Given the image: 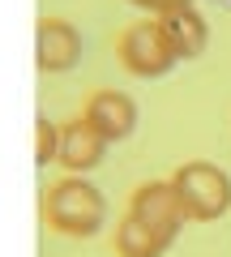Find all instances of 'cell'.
Here are the masks:
<instances>
[{
    "label": "cell",
    "mask_w": 231,
    "mask_h": 257,
    "mask_svg": "<svg viewBox=\"0 0 231 257\" xmlns=\"http://www.w3.org/2000/svg\"><path fill=\"white\" fill-rule=\"evenodd\" d=\"M47 223L60 236H94L107 219V202L94 184H86L82 176H65L60 184H52L47 193Z\"/></svg>",
    "instance_id": "cell-1"
},
{
    "label": "cell",
    "mask_w": 231,
    "mask_h": 257,
    "mask_svg": "<svg viewBox=\"0 0 231 257\" xmlns=\"http://www.w3.org/2000/svg\"><path fill=\"white\" fill-rule=\"evenodd\" d=\"M171 184H176L188 219H222L231 210V176L214 163H184L171 176Z\"/></svg>",
    "instance_id": "cell-2"
},
{
    "label": "cell",
    "mask_w": 231,
    "mask_h": 257,
    "mask_svg": "<svg viewBox=\"0 0 231 257\" xmlns=\"http://www.w3.org/2000/svg\"><path fill=\"white\" fill-rule=\"evenodd\" d=\"M120 64L133 77H146V82L167 77L176 69V56H171V47H167V39H163V30H158L154 18L133 22L120 35Z\"/></svg>",
    "instance_id": "cell-3"
},
{
    "label": "cell",
    "mask_w": 231,
    "mask_h": 257,
    "mask_svg": "<svg viewBox=\"0 0 231 257\" xmlns=\"http://www.w3.org/2000/svg\"><path fill=\"white\" fill-rule=\"evenodd\" d=\"M129 214H137V219L171 231V236H180V227L188 223V210H184V202H180V193H176L171 180H146L141 189H133Z\"/></svg>",
    "instance_id": "cell-4"
},
{
    "label": "cell",
    "mask_w": 231,
    "mask_h": 257,
    "mask_svg": "<svg viewBox=\"0 0 231 257\" xmlns=\"http://www.w3.org/2000/svg\"><path fill=\"white\" fill-rule=\"evenodd\" d=\"M82 56V35L65 18H43L35 30V60L43 73H65Z\"/></svg>",
    "instance_id": "cell-5"
},
{
    "label": "cell",
    "mask_w": 231,
    "mask_h": 257,
    "mask_svg": "<svg viewBox=\"0 0 231 257\" xmlns=\"http://www.w3.org/2000/svg\"><path fill=\"white\" fill-rule=\"evenodd\" d=\"M82 116L103 133V142H124L137 128V103L120 90H99V94H90Z\"/></svg>",
    "instance_id": "cell-6"
},
{
    "label": "cell",
    "mask_w": 231,
    "mask_h": 257,
    "mask_svg": "<svg viewBox=\"0 0 231 257\" xmlns=\"http://www.w3.org/2000/svg\"><path fill=\"white\" fill-rule=\"evenodd\" d=\"M103 150H107L103 133L82 116V120H69V124L60 128V155L56 159H60L73 176H82V172H90V167L103 163Z\"/></svg>",
    "instance_id": "cell-7"
},
{
    "label": "cell",
    "mask_w": 231,
    "mask_h": 257,
    "mask_svg": "<svg viewBox=\"0 0 231 257\" xmlns=\"http://www.w3.org/2000/svg\"><path fill=\"white\" fill-rule=\"evenodd\" d=\"M154 22H158V30H163L176 60H197L205 52V43H210V26H205V18L197 9H176V13H163Z\"/></svg>",
    "instance_id": "cell-8"
},
{
    "label": "cell",
    "mask_w": 231,
    "mask_h": 257,
    "mask_svg": "<svg viewBox=\"0 0 231 257\" xmlns=\"http://www.w3.org/2000/svg\"><path fill=\"white\" fill-rule=\"evenodd\" d=\"M171 231L154 227V223L137 219V214H124V223L116 227V253L120 257H163L171 248Z\"/></svg>",
    "instance_id": "cell-9"
},
{
    "label": "cell",
    "mask_w": 231,
    "mask_h": 257,
    "mask_svg": "<svg viewBox=\"0 0 231 257\" xmlns=\"http://www.w3.org/2000/svg\"><path fill=\"white\" fill-rule=\"evenodd\" d=\"M56 155H60V128H56L52 120L39 111V116H35V163L47 167Z\"/></svg>",
    "instance_id": "cell-10"
},
{
    "label": "cell",
    "mask_w": 231,
    "mask_h": 257,
    "mask_svg": "<svg viewBox=\"0 0 231 257\" xmlns=\"http://www.w3.org/2000/svg\"><path fill=\"white\" fill-rule=\"evenodd\" d=\"M129 5H137V9H146V13H154V18L176 13V9H193V0H129Z\"/></svg>",
    "instance_id": "cell-11"
},
{
    "label": "cell",
    "mask_w": 231,
    "mask_h": 257,
    "mask_svg": "<svg viewBox=\"0 0 231 257\" xmlns=\"http://www.w3.org/2000/svg\"><path fill=\"white\" fill-rule=\"evenodd\" d=\"M214 5H218V9H231V0H214Z\"/></svg>",
    "instance_id": "cell-12"
}]
</instances>
